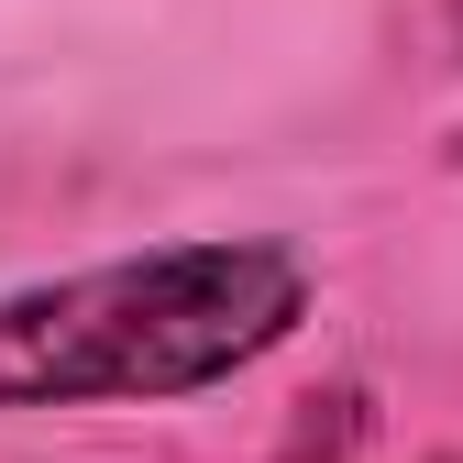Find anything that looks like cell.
Instances as JSON below:
<instances>
[{"label":"cell","instance_id":"1","mask_svg":"<svg viewBox=\"0 0 463 463\" xmlns=\"http://www.w3.org/2000/svg\"><path fill=\"white\" fill-rule=\"evenodd\" d=\"M309 320V265L287 243H155L0 298V409L199 397Z\"/></svg>","mask_w":463,"mask_h":463}]
</instances>
